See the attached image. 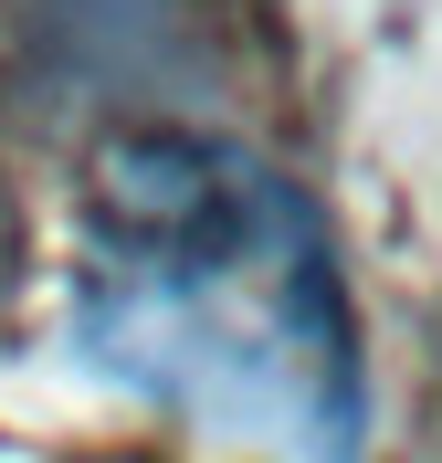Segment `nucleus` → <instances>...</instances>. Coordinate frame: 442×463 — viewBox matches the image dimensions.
Wrapping results in <instances>:
<instances>
[{"mask_svg":"<svg viewBox=\"0 0 442 463\" xmlns=\"http://www.w3.org/2000/svg\"><path fill=\"white\" fill-rule=\"evenodd\" d=\"M74 347L137 401L358 463L369 358L316 201L221 127H117L74 201Z\"/></svg>","mask_w":442,"mask_h":463,"instance_id":"nucleus-1","label":"nucleus"}]
</instances>
